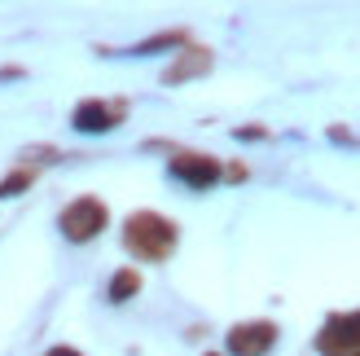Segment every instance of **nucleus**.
I'll return each mask as SVG.
<instances>
[{"instance_id":"obj_1","label":"nucleus","mask_w":360,"mask_h":356,"mask_svg":"<svg viewBox=\"0 0 360 356\" xmlns=\"http://www.w3.org/2000/svg\"><path fill=\"white\" fill-rule=\"evenodd\" d=\"M123 242H128V251H136L141 260H163L176 246V229L163 216H154V211H141V216H132L128 229H123Z\"/></svg>"},{"instance_id":"obj_2","label":"nucleus","mask_w":360,"mask_h":356,"mask_svg":"<svg viewBox=\"0 0 360 356\" xmlns=\"http://www.w3.org/2000/svg\"><path fill=\"white\" fill-rule=\"evenodd\" d=\"M62 234L70 238V242H88V238H97L101 229H105V207L97 203V198H79V203H70L66 211H62Z\"/></svg>"},{"instance_id":"obj_3","label":"nucleus","mask_w":360,"mask_h":356,"mask_svg":"<svg viewBox=\"0 0 360 356\" xmlns=\"http://www.w3.org/2000/svg\"><path fill=\"white\" fill-rule=\"evenodd\" d=\"M316 348H321V356H343V352L360 348V312H352V317H334V322L321 330Z\"/></svg>"},{"instance_id":"obj_4","label":"nucleus","mask_w":360,"mask_h":356,"mask_svg":"<svg viewBox=\"0 0 360 356\" xmlns=\"http://www.w3.org/2000/svg\"><path fill=\"white\" fill-rule=\"evenodd\" d=\"M273 343H277V326H268V322L238 326V330L229 334V352L233 356H264Z\"/></svg>"},{"instance_id":"obj_5","label":"nucleus","mask_w":360,"mask_h":356,"mask_svg":"<svg viewBox=\"0 0 360 356\" xmlns=\"http://www.w3.org/2000/svg\"><path fill=\"white\" fill-rule=\"evenodd\" d=\"M172 176L193 185V189H207V185L220 181V163H215V158H202V154H185V158H172Z\"/></svg>"},{"instance_id":"obj_6","label":"nucleus","mask_w":360,"mask_h":356,"mask_svg":"<svg viewBox=\"0 0 360 356\" xmlns=\"http://www.w3.org/2000/svg\"><path fill=\"white\" fill-rule=\"evenodd\" d=\"M123 115V106H101V101H84V106H75V128L79 132H110L115 128V119Z\"/></svg>"},{"instance_id":"obj_7","label":"nucleus","mask_w":360,"mask_h":356,"mask_svg":"<svg viewBox=\"0 0 360 356\" xmlns=\"http://www.w3.org/2000/svg\"><path fill=\"white\" fill-rule=\"evenodd\" d=\"M211 66V53H202V49H189L185 58H180L172 70H167V84H180L185 75H198V70H207Z\"/></svg>"},{"instance_id":"obj_8","label":"nucleus","mask_w":360,"mask_h":356,"mask_svg":"<svg viewBox=\"0 0 360 356\" xmlns=\"http://www.w3.org/2000/svg\"><path fill=\"white\" fill-rule=\"evenodd\" d=\"M136 291H141V277H136L132 269H123V273H115V277H110V299H115V304L132 299Z\"/></svg>"},{"instance_id":"obj_9","label":"nucleus","mask_w":360,"mask_h":356,"mask_svg":"<svg viewBox=\"0 0 360 356\" xmlns=\"http://www.w3.org/2000/svg\"><path fill=\"white\" fill-rule=\"evenodd\" d=\"M185 35L180 31H167V35H154V40H146V44H136L132 53H158V49H172V44H180Z\"/></svg>"},{"instance_id":"obj_10","label":"nucleus","mask_w":360,"mask_h":356,"mask_svg":"<svg viewBox=\"0 0 360 356\" xmlns=\"http://www.w3.org/2000/svg\"><path fill=\"white\" fill-rule=\"evenodd\" d=\"M31 185V172H13L9 181H0V198H13V193H22Z\"/></svg>"},{"instance_id":"obj_11","label":"nucleus","mask_w":360,"mask_h":356,"mask_svg":"<svg viewBox=\"0 0 360 356\" xmlns=\"http://www.w3.org/2000/svg\"><path fill=\"white\" fill-rule=\"evenodd\" d=\"M264 128H238V141H259Z\"/></svg>"},{"instance_id":"obj_12","label":"nucleus","mask_w":360,"mask_h":356,"mask_svg":"<svg viewBox=\"0 0 360 356\" xmlns=\"http://www.w3.org/2000/svg\"><path fill=\"white\" fill-rule=\"evenodd\" d=\"M49 356H79V352H75V348H53Z\"/></svg>"},{"instance_id":"obj_13","label":"nucleus","mask_w":360,"mask_h":356,"mask_svg":"<svg viewBox=\"0 0 360 356\" xmlns=\"http://www.w3.org/2000/svg\"><path fill=\"white\" fill-rule=\"evenodd\" d=\"M356 356H360V352H356Z\"/></svg>"}]
</instances>
